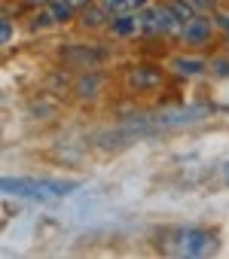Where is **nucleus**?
I'll list each match as a JSON object with an SVG mask.
<instances>
[{
    "label": "nucleus",
    "mask_w": 229,
    "mask_h": 259,
    "mask_svg": "<svg viewBox=\"0 0 229 259\" xmlns=\"http://www.w3.org/2000/svg\"><path fill=\"white\" fill-rule=\"evenodd\" d=\"M211 107H174V110H162L150 119V128H180V125H189L202 116H208Z\"/></svg>",
    "instance_id": "3"
},
{
    "label": "nucleus",
    "mask_w": 229,
    "mask_h": 259,
    "mask_svg": "<svg viewBox=\"0 0 229 259\" xmlns=\"http://www.w3.org/2000/svg\"><path fill=\"white\" fill-rule=\"evenodd\" d=\"M10 37H13V28H10V22L4 19V25H0V40H4V43H10Z\"/></svg>",
    "instance_id": "15"
},
{
    "label": "nucleus",
    "mask_w": 229,
    "mask_h": 259,
    "mask_svg": "<svg viewBox=\"0 0 229 259\" xmlns=\"http://www.w3.org/2000/svg\"><path fill=\"white\" fill-rule=\"evenodd\" d=\"M180 40H183L186 46H205V43L211 40V19H208V16H193V19L183 25Z\"/></svg>",
    "instance_id": "4"
},
{
    "label": "nucleus",
    "mask_w": 229,
    "mask_h": 259,
    "mask_svg": "<svg viewBox=\"0 0 229 259\" xmlns=\"http://www.w3.org/2000/svg\"><path fill=\"white\" fill-rule=\"evenodd\" d=\"M64 4H70L73 10H83V7H89V4H92V0H64Z\"/></svg>",
    "instance_id": "16"
},
{
    "label": "nucleus",
    "mask_w": 229,
    "mask_h": 259,
    "mask_svg": "<svg viewBox=\"0 0 229 259\" xmlns=\"http://www.w3.org/2000/svg\"><path fill=\"white\" fill-rule=\"evenodd\" d=\"M171 70L180 73V76H199L202 70H208V61L205 58H174Z\"/></svg>",
    "instance_id": "8"
},
{
    "label": "nucleus",
    "mask_w": 229,
    "mask_h": 259,
    "mask_svg": "<svg viewBox=\"0 0 229 259\" xmlns=\"http://www.w3.org/2000/svg\"><path fill=\"white\" fill-rule=\"evenodd\" d=\"M193 4H196V7H202V4H211V0H193Z\"/></svg>",
    "instance_id": "18"
},
{
    "label": "nucleus",
    "mask_w": 229,
    "mask_h": 259,
    "mask_svg": "<svg viewBox=\"0 0 229 259\" xmlns=\"http://www.w3.org/2000/svg\"><path fill=\"white\" fill-rule=\"evenodd\" d=\"M135 31H141V22H138V16H132V13L117 16V19L110 22V34H117V37H132Z\"/></svg>",
    "instance_id": "9"
},
{
    "label": "nucleus",
    "mask_w": 229,
    "mask_h": 259,
    "mask_svg": "<svg viewBox=\"0 0 229 259\" xmlns=\"http://www.w3.org/2000/svg\"><path fill=\"white\" fill-rule=\"evenodd\" d=\"M4 192L19 195V198H37V201H52L70 195L80 183L77 180H34V177H4Z\"/></svg>",
    "instance_id": "1"
},
{
    "label": "nucleus",
    "mask_w": 229,
    "mask_h": 259,
    "mask_svg": "<svg viewBox=\"0 0 229 259\" xmlns=\"http://www.w3.org/2000/svg\"><path fill=\"white\" fill-rule=\"evenodd\" d=\"M168 253L177 256H211L217 253V235L208 229H177L174 241L168 244Z\"/></svg>",
    "instance_id": "2"
},
{
    "label": "nucleus",
    "mask_w": 229,
    "mask_h": 259,
    "mask_svg": "<svg viewBox=\"0 0 229 259\" xmlns=\"http://www.w3.org/2000/svg\"><path fill=\"white\" fill-rule=\"evenodd\" d=\"M165 7L177 16V22H189L193 16H196V4H193V0H165Z\"/></svg>",
    "instance_id": "10"
},
{
    "label": "nucleus",
    "mask_w": 229,
    "mask_h": 259,
    "mask_svg": "<svg viewBox=\"0 0 229 259\" xmlns=\"http://www.w3.org/2000/svg\"><path fill=\"white\" fill-rule=\"evenodd\" d=\"M101 4L107 7L110 16H126V13L135 10V0H101Z\"/></svg>",
    "instance_id": "11"
},
{
    "label": "nucleus",
    "mask_w": 229,
    "mask_h": 259,
    "mask_svg": "<svg viewBox=\"0 0 229 259\" xmlns=\"http://www.w3.org/2000/svg\"><path fill=\"white\" fill-rule=\"evenodd\" d=\"M104 22H107V7H104V4H101V7L89 4V7L80 10V25H83V28H101Z\"/></svg>",
    "instance_id": "7"
},
{
    "label": "nucleus",
    "mask_w": 229,
    "mask_h": 259,
    "mask_svg": "<svg viewBox=\"0 0 229 259\" xmlns=\"http://www.w3.org/2000/svg\"><path fill=\"white\" fill-rule=\"evenodd\" d=\"M223 177H226V180H229V162H226V165H223Z\"/></svg>",
    "instance_id": "17"
},
{
    "label": "nucleus",
    "mask_w": 229,
    "mask_h": 259,
    "mask_svg": "<svg viewBox=\"0 0 229 259\" xmlns=\"http://www.w3.org/2000/svg\"><path fill=\"white\" fill-rule=\"evenodd\" d=\"M214 22H217V25L229 34V13H226V10H217V13H214Z\"/></svg>",
    "instance_id": "13"
},
{
    "label": "nucleus",
    "mask_w": 229,
    "mask_h": 259,
    "mask_svg": "<svg viewBox=\"0 0 229 259\" xmlns=\"http://www.w3.org/2000/svg\"><path fill=\"white\" fill-rule=\"evenodd\" d=\"M49 13L55 16V22H67L73 16V7L64 4V0H49Z\"/></svg>",
    "instance_id": "12"
},
{
    "label": "nucleus",
    "mask_w": 229,
    "mask_h": 259,
    "mask_svg": "<svg viewBox=\"0 0 229 259\" xmlns=\"http://www.w3.org/2000/svg\"><path fill=\"white\" fill-rule=\"evenodd\" d=\"M138 22H141V28L144 31H150V34H162V7H144V10H138Z\"/></svg>",
    "instance_id": "6"
},
{
    "label": "nucleus",
    "mask_w": 229,
    "mask_h": 259,
    "mask_svg": "<svg viewBox=\"0 0 229 259\" xmlns=\"http://www.w3.org/2000/svg\"><path fill=\"white\" fill-rule=\"evenodd\" d=\"M159 79H162L159 67H132V73H129V85H135V89H153V85H159Z\"/></svg>",
    "instance_id": "5"
},
{
    "label": "nucleus",
    "mask_w": 229,
    "mask_h": 259,
    "mask_svg": "<svg viewBox=\"0 0 229 259\" xmlns=\"http://www.w3.org/2000/svg\"><path fill=\"white\" fill-rule=\"evenodd\" d=\"M211 67H214V70H217L220 76H229V61H223V58H220V61H214Z\"/></svg>",
    "instance_id": "14"
}]
</instances>
